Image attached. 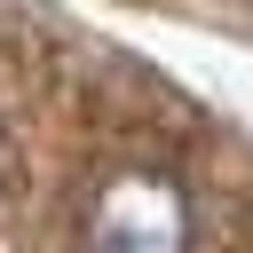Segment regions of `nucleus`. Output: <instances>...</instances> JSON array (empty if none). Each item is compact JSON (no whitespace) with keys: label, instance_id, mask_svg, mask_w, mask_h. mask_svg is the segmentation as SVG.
<instances>
[{"label":"nucleus","instance_id":"obj_1","mask_svg":"<svg viewBox=\"0 0 253 253\" xmlns=\"http://www.w3.org/2000/svg\"><path fill=\"white\" fill-rule=\"evenodd\" d=\"M79 237L87 253H198V190L158 158H126L87 190Z\"/></svg>","mask_w":253,"mask_h":253}]
</instances>
